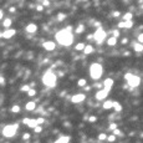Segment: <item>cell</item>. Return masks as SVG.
Instances as JSON below:
<instances>
[{
    "instance_id": "13",
    "label": "cell",
    "mask_w": 143,
    "mask_h": 143,
    "mask_svg": "<svg viewBox=\"0 0 143 143\" xmlns=\"http://www.w3.org/2000/svg\"><path fill=\"white\" fill-rule=\"evenodd\" d=\"M70 141V137L68 136H62V137H60L57 141H55L54 143H68Z\"/></svg>"
},
{
    "instance_id": "11",
    "label": "cell",
    "mask_w": 143,
    "mask_h": 143,
    "mask_svg": "<svg viewBox=\"0 0 143 143\" xmlns=\"http://www.w3.org/2000/svg\"><path fill=\"white\" fill-rule=\"evenodd\" d=\"M103 86H105V90L110 91L111 87L113 86V80H112V78H106V80L103 81Z\"/></svg>"
},
{
    "instance_id": "36",
    "label": "cell",
    "mask_w": 143,
    "mask_h": 143,
    "mask_svg": "<svg viewBox=\"0 0 143 143\" xmlns=\"http://www.w3.org/2000/svg\"><path fill=\"white\" fill-rule=\"evenodd\" d=\"M116 128H117V123H114V122H113V123H111L110 130H112V131H113V130H116Z\"/></svg>"
},
{
    "instance_id": "3",
    "label": "cell",
    "mask_w": 143,
    "mask_h": 143,
    "mask_svg": "<svg viewBox=\"0 0 143 143\" xmlns=\"http://www.w3.org/2000/svg\"><path fill=\"white\" fill-rule=\"evenodd\" d=\"M102 74H103V68H102L101 63H97V62L92 63L91 67H90V75H91V77L93 78V80H98V78L102 76Z\"/></svg>"
},
{
    "instance_id": "2",
    "label": "cell",
    "mask_w": 143,
    "mask_h": 143,
    "mask_svg": "<svg viewBox=\"0 0 143 143\" xmlns=\"http://www.w3.org/2000/svg\"><path fill=\"white\" fill-rule=\"evenodd\" d=\"M56 75L52 72V71H46V72L44 74V77H42V82H44L45 86H47V87H55L56 85Z\"/></svg>"
},
{
    "instance_id": "19",
    "label": "cell",
    "mask_w": 143,
    "mask_h": 143,
    "mask_svg": "<svg viewBox=\"0 0 143 143\" xmlns=\"http://www.w3.org/2000/svg\"><path fill=\"white\" fill-rule=\"evenodd\" d=\"M92 51H93V47H92L91 45H87V46H85V49H83V52L87 55V54H91Z\"/></svg>"
},
{
    "instance_id": "42",
    "label": "cell",
    "mask_w": 143,
    "mask_h": 143,
    "mask_svg": "<svg viewBox=\"0 0 143 143\" xmlns=\"http://www.w3.org/2000/svg\"><path fill=\"white\" fill-rule=\"evenodd\" d=\"M37 10L39 11H42V10H44V6H42V5H37Z\"/></svg>"
},
{
    "instance_id": "35",
    "label": "cell",
    "mask_w": 143,
    "mask_h": 143,
    "mask_svg": "<svg viewBox=\"0 0 143 143\" xmlns=\"http://www.w3.org/2000/svg\"><path fill=\"white\" fill-rule=\"evenodd\" d=\"M34 130H35V132H36V133H40V132L42 131V127H39V126H36V127L34 128Z\"/></svg>"
},
{
    "instance_id": "22",
    "label": "cell",
    "mask_w": 143,
    "mask_h": 143,
    "mask_svg": "<svg viewBox=\"0 0 143 143\" xmlns=\"http://www.w3.org/2000/svg\"><path fill=\"white\" fill-rule=\"evenodd\" d=\"M134 50H136V51H138V52H142V51H143L142 44H136V45H134Z\"/></svg>"
},
{
    "instance_id": "47",
    "label": "cell",
    "mask_w": 143,
    "mask_h": 143,
    "mask_svg": "<svg viewBox=\"0 0 143 143\" xmlns=\"http://www.w3.org/2000/svg\"><path fill=\"white\" fill-rule=\"evenodd\" d=\"M87 39H88V40H92V39H93V35H88Z\"/></svg>"
},
{
    "instance_id": "24",
    "label": "cell",
    "mask_w": 143,
    "mask_h": 143,
    "mask_svg": "<svg viewBox=\"0 0 143 143\" xmlns=\"http://www.w3.org/2000/svg\"><path fill=\"white\" fill-rule=\"evenodd\" d=\"M85 46H86L85 44L80 42V44H77V45H76V47H75V49L77 50V51H81V50H83V49H85Z\"/></svg>"
},
{
    "instance_id": "48",
    "label": "cell",
    "mask_w": 143,
    "mask_h": 143,
    "mask_svg": "<svg viewBox=\"0 0 143 143\" xmlns=\"http://www.w3.org/2000/svg\"><path fill=\"white\" fill-rule=\"evenodd\" d=\"M3 15H4V14H3V10H0V20L3 19Z\"/></svg>"
},
{
    "instance_id": "10",
    "label": "cell",
    "mask_w": 143,
    "mask_h": 143,
    "mask_svg": "<svg viewBox=\"0 0 143 143\" xmlns=\"http://www.w3.org/2000/svg\"><path fill=\"white\" fill-rule=\"evenodd\" d=\"M44 49L45 50H47V51H52V50H55V47H56V44L54 41H46V42H44Z\"/></svg>"
},
{
    "instance_id": "23",
    "label": "cell",
    "mask_w": 143,
    "mask_h": 143,
    "mask_svg": "<svg viewBox=\"0 0 143 143\" xmlns=\"http://www.w3.org/2000/svg\"><path fill=\"white\" fill-rule=\"evenodd\" d=\"M86 83H87V82H86L85 78H81V80H78V82H77V85L80 86V87H85Z\"/></svg>"
},
{
    "instance_id": "40",
    "label": "cell",
    "mask_w": 143,
    "mask_h": 143,
    "mask_svg": "<svg viewBox=\"0 0 143 143\" xmlns=\"http://www.w3.org/2000/svg\"><path fill=\"white\" fill-rule=\"evenodd\" d=\"M88 121H90V122H95V121H96V117H95V116H91V117L88 118Z\"/></svg>"
},
{
    "instance_id": "32",
    "label": "cell",
    "mask_w": 143,
    "mask_h": 143,
    "mask_svg": "<svg viewBox=\"0 0 143 143\" xmlns=\"http://www.w3.org/2000/svg\"><path fill=\"white\" fill-rule=\"evenodd\" d=\"M83 30H85V27H83V26L81 25V26H78V27L76 29V32H77V34H81V32H82Z\"/></svg>"
},
{
    "instance_id": "12",
    "label": "cell",
    "mask_w": 143,
    "mask_h": 143,
    "mask_svg": "<svg viewBox=\"0 0 143 143\" xmlns=\"http://www.w3.org/2000/svg\"><path fill=\"white\" fill-rule=\"evenodd\" d=\"M26 31L30 32V34H34V32L37 31V26L35 25V24H29V25L26 26Z\"/></svg>"
},
{
    "instance_id": "38",
    "label": "cell",
    "mask_w": 143,
    "mask_h": 143,
    "mask_svg": "<svg viewBox=\"0 0 143 143\" xmlns=\"http://www.w3.org/2000/svg\"><path fill=\"white\" fill-rule=\"evenodd\" d=\"M138 41H139V44H142V41H143V35L142 34L138 35Z\"/></svg>"
},
{
    "instance_id": "27",
    "label": "cell",
    "mask_w": 143,
    "mask_h": 143,
    "mask_svg": "<svg viewBox=\"0 0 143 143\" xmlns=\"http://www.w3.org/2000/svg\"><path fill=\"white\" fill-rule=\"evenodd\" d=\"M108 142H114L116 141V136H113V134H111V136H107V138H106Z\"/></svg>"
},
{
    "instance_id": "21",
    "label": "cell",
    "mask_w": 143,
    "mask_h": 143,
    "mask_svg": "<svg viewBox=\"0 0 143 143\" xmlns=\"http://www.w3.org/2000/svg\"><path fill=\"white\" fill-rule=\"evenodd\" d=\"M132 16H133V15H132L131 12H126L124 15H123V20H124V21H131V20H132Z\"/></svg>"
},
{
    "instance_id": "43",
    "label": "cell",
    "mask_w": 143,
    "mask_h": 143,
    "mask_svg": "<svg viewBox=\"0 0 143 143\" xmlns=\"http://www.w3.org/2000/svg\"><path fill=\"white\" fill-rule=\"evenodd\" d=\"M29 119H30V118H24V119H23V123H24V124H27Z\"/></svg>"
},
{
    "instance_id": "18",
    "label": "cell",
    "mask_w": 143,
    "mask_h": 143,
    "mask_svg": "<svg viewBox=\"0 0 143 143\" xmlns=\"http://www.w3.org/2000/svg\"><path fill=\"white\" fill-rule=\"evenodd\" d=\"M36 126H37L36 119H29V122H27V127H30V128H35Z\"/></svg>"
},
{
    "instance_id": "46",
    "label": "cell",
    "mask_w": 143,
    "mask_h": 143,
    "mask_svg": "<svg viewBox=\"0 0 143 143\" xmlns=\"http://www.w3.org/2000/svg\"><path fill=\"white\" fill-rule=\"evenodd\" d=\"M4 83V77H0V85Z\"/></svg>"
},
{
    "instance_id": "45",
    "label": "cell",
    "mask_w": 143,
    "mask_h": 143,
    "mask_svg": "<svg viewBox=\"0 0 143 143\" xmlns=\"http://www.w3.org/2000/svg\"><path fill=\"white\" fill-rule=\"evenodd\" d=\"M118 27H124V21H122V23L118 24Z\"/></svg>"
},
{
    "instance_id": "44",
    "label": "cell",
    "mask_w": 143,
    "mask_h": 143,
    "mask_svg": "<svg viewBox=\"0 0 143 143\" xmlns=\"http://www.w3.org/2000/svg\"><path fill=\"white\" fill-rule=\"evenodd\" d=\"M29 137H30V134H29V133H25V134H24V137H23V138H24V139H27Z\"/></svg>"
},
{
    "instance_id": "20",
    "label": "cell",
    "mask_w": 143,
    "mask_h": 143,
    "mask_svg": "<svg viewBox=\"0 0 143 143\" xmlns=\"http://www.w3.org/2000/svg\"><path fill=\"white\" fill-rule=\"evenodd\" d=\"M11 23H12V21H11V19H5L4 20V27H6V30H8V29L11 26Z\"/></svg>"
},
{
    "instance_id": "9",
    "label": "cell",
    "mask_w": 143,
    "mask_h": 143,
    "mask_svg": "<svg viewBox=\"0 0 143 143\" xmlns=\"http://www.w3.org/2000/svg\"><path fill=\"white\" fill-rule=\"evenodd\" d=\"M15 34H16V31L14 30V29H8V30H5V31L3 32L1 36H3L4 39H10V37H12Z\"/></svg>"
},
{
    "instance_id": "5",
    "label": "cell",
    "mask_w": 143,
    "mask_h": 143,
    "mask_svg": "<svg viewBox=\"0 0 143 143\" xmlns=\"http://www.w3.org/2000/svg\"><path fill=\"white\" fill-rule=\"evenodd\" d=\"M93 37H95V40H96V42L98 45H101L102 42L105 41V39H106V32H105V30L103 29H97V31L93 34Z\"/></svg>"
},
{
    "instance_id": "39",
    "label": "cell",
    "mask_w": 143,
    "mask_h": 143,
    "mask_svg": "<svg viewBox=\"0 0 143 143\" xmlns=\"http://www.w3.org/2000/svg\"><path fill=\"white\" fill-rule=\"evenodd\" d=\"M42 5L49 6V5H50V1H49V0H44V1H42Z\"/></svg>"
},
{
    "instance_id": "17",
    "label": "cell",
    "mask_w": 143,
    "mask_h": 143,
    "mask_svg": "<svg viewBox=\"0 0 143 143\" xmlns=\"http://www.w3.org/2000/svg\"><path fill=\"white\" fill-rule=\"evenodd\" d=\"M112 105H113V101H105L103 108H105V110H111V108H112Z\"/></svg>"
},
{
    "instance_id": "28",
    "label": "cell",
    "mask_w": 143,
    "mask_h": 143,
    "mask_svg": "<svg viewBox=\"0 0 143 143\" xmlns=\"http://www.w3.org/2000/svg\"><path fill=\"white\" fill-rule=\"evenodd\" d=\"M106 138H107V134H105V133L98 134V139H99V141H105Z\"/></svg>"
},
{
    "instance_id": "49",
    "label": "cell",
    "mask_w": 143,
    "mask_h": 143,
    "mask_svg": "<svg viewBox=\"0 0 143 143\" xmlns=\"http://www.w3.org/2000/svg\"><path fill=\"white\" fill-rule=\"evenodd\" d=\"M113 15H114V16H118V15H119V12H118V11H116V12H113Z\"/></svg>"
},
{
    "instance_id": "15",
    "label": "cell",
    "mask_w": 143,
    "mask_h": 143,
    "mask_svg": "<svg viewBox=\"0 0 143 143\" xmlns=\"http://www.w3.org/2000/svg\"><path fill=\"white\" fill-rule=\"evenodd\" d=\"M112 108H114V110H116V112H121V111H122V105H121V103H118V102H113V105H112Z\"/></svg>"
},
{
    "instance_id": "26",
    "label": "cell",
    "mask_w": 143,
    "mask_h": 143,
    "mask_svg": "<svg viewBox=\"0 0 143 143\" xmlns=\"http://www.w3.org/2000/svg\"><path fill=\"white\" fill-rule=\"evenodd\" d=\"M11 112L19 113V112H20V107H19V106H12V107H11Z\"/></svg>"
},
{
    "instance_id": "30",
    "label": "cell",
    "mask_w": 143,
    "mask_h": 143,
    "mask_svg": "<svg viewBox=\"0 0 143 143\" xmlns=\"http://www.w3.org/2000/svg\"><path fill=\"white\" fill-rule=\"evenodd\" d=\"M20 90H21V91H23V92H27L29 90H30V87H29V86H27V85H24V86H23V87H21Z\"/></svg>"
},
{
    "instance_id": "8",
    "label": "cell",
    "mask_w": 143,
    "mask_h": 143,
    "mask_svg": "<svg viewBox=\"0 0 143 143\" xmlns=\"http://www.w3.org/2000/svg\"><path fill=\"white\" fill-rule=\"evenodd\" d=\"M108 92H110V91H107V90H99L97 93H96V98L99 99V101H102V99H105V98L107 97Z\"/></svg>"
},
{
    "instance_id": "29",
    "label": "cell",
    "mask_w": 143,
    "mask_h": 143,
    "mask_svg": "<svg viewBox=\"0 0 143 143\" xmlns=\"http://www.w3.org/2000/svg\"><path fill=\"white\" fill-rule=\"evenodd\" d=\"M35 93H36V91L32 90V88L27 91V96H31V97H32V96H35Z\"/></svg>"
},
{
    "instance_id": "25",
    "label": "cell",
    "mask_w": 143,
    "mask_h": 143,
    "mask_svg": "<svg viewBox=\"0 0 143 143\" xmlns=\"http://www.w3.org/2000/svg\"><path fill=\"white\" fill-rule=\"evenodd\" d=\"M133 26V21L131 20V21H124V27L126 29H131Z\"/></svg>"
},
{
    "instance_id": "14",
    "label": "cell",
    "mask_w": 143,
    "mask_h": 143,
    "mask_svg": "<svg viewBox=\"0 0 143 143\" xmlns=\"http://www.w3.org/2000/svg\"><path fill=\"white\" fill-rule=\"evenodd\" d=\"M35 107H36V103H35L34 101H31V102H27V103H26L25 108H26V111H34Z\"/></svg>"
},
{
    "instance_id": "34",
    "label": "cell",
    "mask_w": 143,
    "mask_h": 143,
    "mask_svg": "<svg viewBox=\"0 0 143 143\" xmlns=\"http://www.w3.org/2000/svg\"><path fill=\"white\" fill-rule=\"evenodd\" d=\"M45 122V119L42 118V117H39V118H36V123L37 124H41V123H44Z\"/></svg>"
},
{
    "instance_id": "33",
    "label": "cell",
    "mask_w": 143,
    "mask_h": 143,
    "mask_svg": "<svg viewBox=\"0 0 143 143\" xmlns=\"http://www.w3.org/2000/svg\"><path fill=\"white\" fill-rule=\"evenodd\" d=\"M65 18H66L65 14H59V15H57V19H59V21H62Z\"/></svg>"
},
{
    "instance_id": "31",
    "label": "cell",
    "mask_w": 143,
    "mask_h": 143,
    "mask_svg": "<svg viewBox=\"0 0 143 143\" xmlns=\"http://www.w3.org/2000/svg\"><path fill=\"white\" fill-rule=\"evenodd\" d=\"M113 136H122V133L118 128H116V130H113Z\"/></svg>"
},
{
    "instance_id": "6",
    "label": "cell",
    "mask_w": 143,
    "mask_h": 143,
    "mask_svg": "<svg viewBox=\"0 0 143 143\" xmlns=\"http://www.w3.org/2000/svg\"><path fill=\"white\" fill-rule=\"evenodd\" d=\"M127 82H128V85H130V87H137V86L139 85V82H141V78L138 76L132 75L130 77V80H127Z\"/></svg>"
},
{
    "instance_id": "16",
    "label": "cell",
    "mask_w": 143,
    "mask_h": 143,
    "mask_svg": "<svg viewBox=\"0 0 143 143\" xmlns=\"http://www.w3.org/2000/svg\"><path fill=\"white\" fill-rule=\"evenodd\" d=\"M116 44H117V39H116V37H113V36L107 40V45H110V46H114Z\"/></svg>"
},
{
    "instance_id": "1",
    "label": "cell",
    "mask_w": 143,
    "mask_h": 143,
    "mask_svg": "<svg viewBox=\"0 0 143 143\" xmlns=\"http://www.w3.org/2000/svg\"><path fill=\"white\" fill-rule=\"evenodd\" d=\"M71 30H72V27L68 26L67 29H63V30L59 31L56 34V40L59 42L60 45L62 46H70L71 44L74 42V35L71 34Z\"/></svg>"
},
{
    "instance_id": "4",
    "label": "cell",
    "mask_w": 143,
    "mask_h": 143,
    "mask_svg": "<svg viewBox=\"0 0 143 143\" xmlns=\"http://www.w3.org/2000/svg\"><path fill=\"white\" fill-rule=\"evenodd\" d=\"M18 127H19L18 123L5 126V127L3 128V134H4V137H6V138H11V137H14V136H15V133H16V131H18Z\"/></svg>"
},
{
    "instance_id": "41",
    "label": "cell",
    "mask_w": 143,
    "mask_h": 143,
    "mask_svg": "<svg viewBox=\"0 0 143 143\" xmlns=\"http://www.w3.org/2000/svg\"><path fill=\"white\" fill-rule=\"evenodd\" d=\"M131 76H132V74H126V75H124V78H126V80H130Z\"/></svg>"
},
{
    "instance_id": "37",
    "label": "cell",
    "mask_w": 143,
    "mask_h": 143,
    "mask_svg": "<svg viewBox=\"0 0 143 143\" xmlns=\"http://www.w3.org/2000/svg\"><path fill=\"white\" fill-rule=\"evenodd\" d=\"M118 36H119V31H118V30H114V31H113V37L117 39Z\"/></svg>"
},
{
    "instance_id": "7",
    "label": "cell",
    "mask_w": 143,
    "mask_h": 143,
    "mask_svg": "<svg viewBox=\"0 0 143 143\" xmlns=\"http://www.w3.org/2000/svg\"><path fill=\"white\" fill-rule=\"evenodd\" d=\"M86 96L83 93H78V95H74L72 97H71V101H72L74 103H80L82 101H85Z\"/></svg>"
}]
</instances>
